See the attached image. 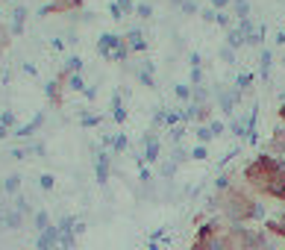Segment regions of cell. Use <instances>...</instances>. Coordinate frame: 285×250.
Segmentation results:
<instances>
[{
  "label": "cell",
  "mask_w": 285,
  "mask_h": 250,
  "mask_svg": "<svg viewBox=\"0 0 285 250\" xmlns=\"http://www.w3.org/2000/svg\"><path fill=\"white\" fill-rule=\"evenodd\" d=\"M280 203H283V209H285V192H283V197H280Z\"/></svg>",
  "instance_id": "44dd1931"
},
{
  "label": "cell",
  "mask_w": 285,
  "mask_h": 250,
  "mask_svg": "<svg viewBox=\"0 0 285 250\" xmlns=\"http://www.w3.org/2000/svg\"><path fill=\"white\" fill-rule=\"evenodd\" d=\"M197 139H200V144H206V141L215 139V136H212V130H209L206 124H200V127H197Z\"/></svg>",
  "instance_id": "7c38bea8"
},
{
  "label": "cell",
  "mask_w": 285,
  "mask_h": 250,
  "mask_svg": "<svg viewBox=\"0 0 285 250\" xmlns=\"http://www.w3.org/2000/svg\"><path fill=\"white\" fill-rule=\"evenodd\" d=\"M144 144H147L144 159H147V162H159V159H162V144H159V136H156V133H147V136H144Z\"/></svg>",
  "instance_id": "277c9868"
},
{
  "label": "cell",
  "mask_w": 285,
  "mask_h": 250,
  "mask_svg": "<svg viewBox=\"0 0 285 250\" xmlns=\"http://www.w3.org/2000/svg\"><path fill=\"white\" fill-rule=\"evenodd\" d=\"M177 97L180 100H191V88L188 85H177Z\"/></svg>",
  "instance_id": "4fadbf2b"
},
{
  "label": "cell",
  "mask_w": 285,
  "mask_h": 250,
  "mask_svg": "<svg viewBox=\"0 0 285 250\" xmlns=\"http://www.w3.org/2000/svg\"><path fill=\"white\" fill-rule=\"evenodd\" d=\"M147 250H162V245H159V242H150V248Z\"/></svg>",
  "instance_id": "d6986e66"
},
{
  "label": "cell",
  "mask_w": 285,
  "mask_h": 250,
  "mask_svg": "<svg viewBox=\"0 0 285 250\" xmlns=\"http://www.w3.org/2000/svg\"><path fill=\"white\" fill-rule=\"evenodd\" d=\"M283 65H285V62H283Z\"/></svg>",
  "instance_id": "7402d4cb"
},
{
  "label": "cell",
  "mask_w": 285,
  "mask_h": 250,
  "mask_svg": "<svg viewBox=\"0 0 285 250\" xmlns=\"http://www.w3.org/2000/svg\"><path fill=\"white\" fill-rule=\"evenodd\" d=\"M280 118H283V121H285V103H283V106H280Z\"/></svg>",
  "instance_id": "ffe728a7"
},
{
  "label": "cell",
  "mask_w": 285,
  "mask_h": 250,
  "mask_svg": "<svg viewBox=\"0 0 285 250\" xmlns=\"http://www.w3.org/2000/svg\"><path fill=\"white\" fill-rule=\"evenodd\" d=\"M230 3L235 6V18H241V21H244V18L250 15V6H247V0H230Z\"/></svg>",
  "instance_id": "9c48e42d"
},
{
  "label": "cell",
  "mask_w": 285,
  "mask_h": 250,
  "mask_svg": "<svg viewBox=\"0 0 285 250\" xmlns=\"http://www.w3.org/2000/svg\"><path fill=\"white\" fill-rule=\"evenodd\" d=\"M191 156H194V159H206V144H197V147L191 150Z\"/></svg>",
  "instance_id": "9a60e30c"
},
{
  "label": "cell",
  "mask_w": 285,
  "mask_h": 250,
  "mask_svg": "<svg viewBox=\"0 0 285 250\" xmlns=\"http://www.w3.org/2000/svg\"><path fill=\"white\" fill-rule=\"evenodd\" d=\"M283 250H285V248H283Z\"/></svg>",
  "instance_id": "603a6c76"
},
{
  "label": "cell",
  "mask_w": 285,
  "mask_h": 250,
  "mask_svg": "<svg viewBox=\"0 0 285 250\" xmlns=\"http://www.w3.org/2000/svg\"><path fill=\"white\" fill-rule=\"evenodd\" d=\"M97 174H100V180H106V177H109V162H106V159H100V165H97Z\"/></svg>",
  "instance_id": "5bb4252c"
},
{
  "label": "cell",
  "mask_w": 285,
  "mask_h": 250,
  "mask_svg": "<svg viewBox=\"0 0 285 250\" xmlns=\"http://www.w3.org/2000/svg\"><path fill=\"white\" fill-rule=\"evenodd\" d=\"M250 85H253V74H241V77H238V85H235V88H238V91H247Z\"/></svg>",
  "instance_id": "8fae6325"
},
{
  "label": "cell",
  "mask_w": 285,
  "mask_h": 250,
  "mask_svg": "<svg viewBox=\"0 0 285 250\" xmlns=\"http://www.w3.org/2000/svg\"><path fill=\"white\" fill-rule=\"evenodd\" d=\"M271 62H274V59H271V50H262V59H259V74H262V77L271 74Z\"/></svg>",
  "instance_id": "ba28073f"
},
{
  "label": "cell",
  "mask_w": 285,
  "mask_h": 250,
  "mask_svg": "<svg viewBox=\"0 0 285 250\" xmlns=\"http://www.w3.org/2000/svg\"><path fill=\"white\" fill-rule=\"evenodd\" d=\"M265 230H268L271 236H277L280 242H285V209H280L274 218H268V221H265Z\"/></svg>",
  "instance_id": "3957f363"
},
{
  "label": "cell",
  "mask_w": 285,
  "mask_h": 250,
  "mask_svg": "<svg viewBox=\"0 0 285 250\" xmlns=\"http://www.w3.org/2000/svg\"><path fill=\"white\" fill-rule=\"evenodd\" d=\"M221 218L227 224H250V221H268L265 203L250 194L247 186H233L221 194Z\"/></svg>",
  "instance_id": "6da1fadb"
},
{
  "label": "cell",
  "mask_w": 285,
  "mask_h": 250,
  "mask_svg": "<svg viewBox=\"0 0 285 250\" xmlns=\"http://www.w3.org/2000/svg\"><path fill=\"white\" fill-rule=\"evenodd\" d=\"M191 250H235V248H233V242L227 239V230H221V233H215V236H209V239H194Z\"/></svg>",
  "instance_id": "7a4b0ae2"
},
{
  "label": "cell",
  "mask_w": 285,
  "mask_h": 250,
  "mask_svg": "<svg viewBox=\"0 0 285 250\" xmlns=\"http://www.w3.org/2000/svg\"><path fill=\"white\" fill-rule=\"evenodd\" d=\"M127 41H130V47H132V50H144V38H141L138 32H130V35H127Z\"/></svg>",
  "instance_id": "30bf717a"
},
{
  "label": "cell",
  "mask_w": 285,
  "mask_h": 250,
  "mask_svg": "<svg viewBox=\"0 0 285 250\" xmlns=\"http://www.w3.org/2000/svg\"><path fill=\"white\" fill-rule=\"evenodd\" d=\"M227 189H233V174H221L215 180V194H224Z\"/></svg>",
  "instance_id": "8992f818"
},
{
  "label": "cell",
  "mask_w": 285,
  "mask_h": 250,
  "mask_svg": "<svg viewBox=\"0 0 285 250\" xmlns=\"http://www.w3.org/2000/svg\"><path fill=\"white\" fill-rule=\"evenodd\" d=\"M150 12H153V9H150L147 3H141V6H138V15H141V18H150Z\"/></svg>",
  "instance_id": "e0dca14e"
},
{
  "label": "cell",
  "mask_w": 285,
  "mask_h": 250,
  "mask_svg": "<svg viewBox=\"0 0 285 250\" xmlns=\"http://www.w3.org/2000/svg\"><path fill=\"white\" fill-rule=\"evenodd\" d=\"M68 9H79V0H56L47 12H68Z\"/></svg>",
  "instance_id": "52a82bcc"
},
{
  "label": "cell",
  "mask_w": 285,
  "mask_h": 250,
  "mask_svg": "<svg viewBox=\"0 0 285 250\" xmlns=\"http://www.w3.org/2000/svg\"><path fill=\"white\" fill-rule=\"evenodd\" d=\"M209 130H212V136H221V133H224V124H221V121H212Z\"/></svg>",
  "instance_id": "2e32d148"
},
{
  "label": "cell",
  "mask_w": 285,
  "mask_h": 250,
  "mask_svg": "<svg viewBox=\"0 0 285 250\" xmlns=\"http://www.w3.org/2000/svg\"><path fill=\"white\" fill-rule=\"evenodd\" d=\"M268 150H271V156H285V130L283 127L274 130V136L268 141Z\"/></svg>",
  "instance_id": "5b68a950"
},
{
  "label": "cell",
  "mask_w": 285,
  "mask_h": 250,
  "mask_svg": "<svg viewBox=\"0 0 285 250\" xmlns=\"http://www.w3.org/2000/svg\"><path fill=\"white\" fill-rule=\"evenodd\" d=\"M212 6L215 9H224V6H230V0H212Z\"/></svg>",
  "instance_id": "ac0fdd59"
}]
</instances>
